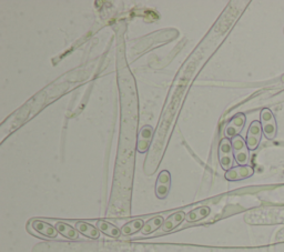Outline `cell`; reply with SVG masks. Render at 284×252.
I'll return each instance as SVG.
<instances>
[{
	"mask_svg": "<svg viewBox=\"0 0 284 252\" xmlns=\"http://www.w3.org/2000/svg\"><path fill=\"white\" fill-rule=\"evenodd\" d=\"M153 132V127L150 125L143 126L140 130H139L137 137V151L139 154H146L149 150L150 145L152 142Z\"/></svg>",
	"mask_w": 284,
	"mask_h": 252,
	"instance_id": "cell-8",
	"label": "cell"
},
{
	"mask_svg": "<svg viewBox=\"0 0 284 252\" xmlns=\"http://www.w3.org/2000/svg\"><path fill=\"white\" fill-rule=\"evenodd\" d=\"M262 126H261V122L258 120H254L251 122L250 127H249V130L247 133L246 142L249 150H256L258 149L259 145L261 142V139H262Z\"/></svg>",
	"mask_w": 284,
	"mask_h": 252,
	"instance_id": "cell-7",
	"label": "cell"
},
{
	"mask_svg": "<svg viewBox=\"0 0 284 252\" xmlns=\"http://www.w3.org/2000/svg\"><path fill=\"white\" fill-rule=\"evenodd\" d=\"M233 155L237 166H249L250 161V150H249L246 140L241 136H236L231 139Z\"/></svg>",
	"mask_w": 284,
	"mask_h": 252,
	"instance_id": "cell-4",
	"label": "cell"
},
{
	"mask_svg": "<svg viewBox=\"0 0 284 252\" xmlns=\"http://www.w3.org/2000/svg\"><path fill=\"white\" fill-rule=\"evenodd\" d=\"M74 228H76L80 234H83V236L89 239L97 240L100 238L101 232L97 229L96 226H92L87 221H77L76 225H74Z\"/></svg>",
	"mask_w": 284,
	"mask_h": 252,
	"instance_id": "cell-12",
	"label": "cell"
},
{
	"mask_svg": "<svg viewBox=\"0 0 284 252\" xmlns=\"http://www.w3.org/2000/svg\"><path fill=\"white\" fill-rule=\"evenodd\" d=\"M55 227H56L58 233L61 234L63 238L69 239V240H78L79 239V232L77 231L76 228L66 224V222L57 221Z\"/></svg>",
	"mask_w": 284,
	"mask_h": 252,
	"instance_id": "cell-14",
	"label": "cell"
},
{
	"mask_svg": "<svg viewBox=\"0 0 284 252\" xmlns=\"http://www.w3.org/2000/svg\"><path fill=\"white\" fill-rule=\"evenodd\" d=\"M218 158H219L220 166H221V168L225 172L229 171L231 168H233L235 159L233 155L232 143H231L230 139L228 138L221 139L218 148Z\"/></svg>",
	"mask_w": 284,
	"mask_h": 252,
	"instance_id": "cell-2",
	"label": "cell"
},
{
	"mask_svg": "<svg viewBox=\"0 0 284 252\" xmlns=\"http://www.w3.org/2000/svg\"><path fill=\"white\" fill-rule=\"evenodd\" d=\"M260 122L262 126L263 134L266 139L273 140L277 133V124L274 114L269 108H264L260 113Z\"/></svg>",
	"mask_w": 284,
	"mask_h": 252,
	"instance_id": "cell-3",
	"label": "cell"
},
{
	"mask_svg": "<svg viewBox=\"0 0 284 252\" xmlns=\"http://www.w3.org/2000/svg\"><path fill=\"white\" fill-rule=\"evenodd\" d=\"M165 220L166 219L162 215H155L153 218L149 219L146 222V225H144L143 229L141 230V234L142 236H150V234L162 228V226L165 224Z\"/></svg>",
	"mask_w": 284,
	"mask_h": 252,
	"instance_id": "cell-15",
	"label": "cell"
},
{
	"mask_svg": "<svg viewBox=\"0 0 284 252\" xmlns=\"http://www.w3.org/2000/svg\"><path fill=\"white\" fill-rule=\"evenodd\" d=\"M185 217H187V214H185L184 211H178V212L172 213L165 220V224L161 228V232L168 233L173 231L185 220Z\"/></svg>",
	"mask_w": 284,
	"mask_h": 252,
	"instance_id": "cell-10",
	"label": "cell"
},
{
	"mask_svg": "<svg viewBox=\"0 0 284 252\" xmlns=\"http://www.w3.org/2000/svg\"><path fill=\"white\" fill-rule=\"evenodd\" d=\"M254 174V169L251 166H236L231 168L225 172L224 178L228 181H241L252 177Z\"/></svg>",
	"mask_w": 284,
	"mask_h": 252,
	"instance_id": "cell-9",
	"label": "cell"
},
{
	"mask_svg": "<svg viewBox=\"0 0 284 252\" xmlns=\"http://www.w3.org/2000/svg\"><path fill=\"white\" fill-rule=\"evenodd\" d=\"M171 189V173L168 170H162L155 181V196L164 200L169 195Z\"/></svg>",
	"mask_w": 284,
	"mask_h": 252,
	"instance_id": "cell-6",
	"label": "cell"
},
{
	"mask_svg": "<svg viewBox=\"0 0 284 252\" xmlns=\"http://www.w3.org/2000/svg\"><path fill=\"white\" fill-rule=\"evenodd\" d=\"M95 226L98 230L107 237L118 239L120 236H123V234H121L120 228L112 225L111 222H108L106 220H97Z\"/></svg>",
	"mask_w": 284,
	"mask_h": 252,
	"instance_id": "cell-11",
	"label": "cell"
},
{
	"mask_svg": "<svg viewBox=\"0 0 284 252\" xmlns=\"http://www.w3.org/2000/svg\"><path fill=\"white\" fill-rule=\"evenodd\" d=\"M246 121H247V117L242 113L236 114L234 117H232L224 128L225 138L231 140L236 136H240L241 131L243 130V128H245Z\"/></svg>",
	"mask_w": 284,
	"mask_h": 252,
	"instance_id": "cell-5",
	"label": "cell"
},
{
	"mask_svg": "<svg viewBox=\"0 0 284 252\" xmlns=\"http://www.w3.org/2000/svg\"><path fill=\"white\" fill-rule=\"evenodd\" d=\"M27 230L32 236L45 239H56L58 237V231L55 226L40 219H31L27 226Z\"/></svg>",
	"mask_w": 284,
	"mask_h": 252,
	"instance_id": "cell-1",
	"label": "cell"
},
{
	"mask_svg": "<svg viewBox=\"0 0 284 252\" xmlns=\"http://www.w3.org/2000/svg\"><path fill=\"white\" fill-rule=\"evenodd\" d=\"M210 212H211L210 208L207 206H202L191 210L190 212H188L187 217H185V220L190 222V224H192V222H198L202 219H206L207 217L210 214Z\"/></svg>",
	"mask_w": 284,
	"mask_h": 252,
	"instance_id": "cell-16",
	"label": "cell"
},
{
	"mask_svg": "<svg viewBox=\"0 0 284 252\" xmlns=\"http://www.w3.org/2000/svg\"><path fill=\"white\" fill-rule=\"evenodd\" d=\"M144 225H146V222L143 221V219H139V218L133 219L129 222H127L126 225L120 228L121 234H123L124 237L133 236V234H136L138 232H141Z\"/></svg>",
	"mask_w": 284,
	"mask_h": 252,
	"instance_id": "cell-13",
	"label": "cell"
}]
</instances>
